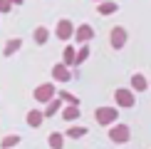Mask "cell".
Segmentation results:
<instances>
[{
  "instance_id": "obj_15",
  "label": "cell",
  "mask_w": 151,
  "mask_h": 149,
  "mask_svg": "<svg viewBox=\"0 0 151 149\" xmlns=\"http://www.w3.org/2000/svg\"><path fill=\"white\" fill-rule=\"evenodd\" d=\"M32 37H35V42H37V45H45V42L50 40V33H47V27H45V25H40V27H35Z\"/></svg>"
},
{
  "instance_id": "obj_22",
  "label": "cell",
  "mask_w": 151,
  "mask_h": 149,
  "mask_svg": "<svg viewBox=\"0 0 151 149\" xmlns=\"http://www.w3.org/2000/svg\"><path fill=\"white\" fill-rule=\"evenodd\" d=\"M10 10H12V5L8 0H0V12H10Z\"/></svg>"
},
{
  "instance_id": "obj_17",
  "label": "cell",
  "mask_w": 151,
  "mask_h": 149,
  "mask_svg": "<svg viewBox=\"0 0 151 149\" xmlns=\"http://www.w3.org/2000/svg\"><path fill=\"white\" fill-rule=\"evenodd\" d=\"M47 144L52 147V149H62V147H65V137H62L60 132H52V134L47 137Z\"/></svg>"
},
{
  "instance_id": "obj_5",
  "label": "cell",
  "mask_w": 151,
  "mask_h": 149,
  "mask_svg": "<svg viewBox=\"0 0 151 149\" xmlns=\"http://www.w3.org/2000/svg\"><path fill=\"white\" fill-rule=\"evenodd\" d=\"M35 99L37 102H50V99H55V85L52 82H45V85H37L35 87Z\"/></svg>"
},
{
  "instance_id": "obj_18",
  "label": "cell",
  "mask_w": 151,
  "mask_h": 149,
  "mask_svg": "<svg viewBox=\"0 0 151 149\" xmlns=\"http://www.w3.org/2000/svg\"><path fill=\"white\" fill-rule=\"evenodd\" d=\"M20 144V134H8L3 142H0V149H12Z\"/></svg>"
},
{
  "instance_id": "obj_10",
  "label": "cell",
  "mask_w": 151,
  "mask_h": 149,
  "mask_svg": "<svg viewBox=\"0 0 151 149\" xmlns=\"http://www.w3.org/2000/svg\"><path fill=\"white\" fill-rule=\"evenodd\" d=\"M116 10H119V5L111 3V0H102V3L97 5V12H99V15H114Z\"/></svg>"
},
{
  "instance_id": "obj_14",
  "label": "cell",
  "mask_w": 151,
  "mask_h": 149,
  "mask_svg": "<svg viewBox=\"0 0 151 149\" xmlns=\"http://www.w3.org/2000/svg\"><path fill=\"white\" fill-rule=\"evenodd\" d=\"M149 87V80L144 77V74H134L131 77V90H136V92H144Z\"/></svg>"
},
{
  "instance_id": "obj_1",
  "label": "cell",
  "mask_w": 151,
  "mask_h": 149,
  "mask_svg": "<svg viewBox=\"0 0 151 149\" xmlns=\"http://www.w3.org/2000/svg\"><path fill=\"white\" fill-rule=\"evenodd\" d=\"M116 117H119V109L114 107H99L97 112H94V119H97L99 124H116Z\"/></svg>"
},
{
  "instance_id": "obj_24",
  "label": "cell",
  "mask_w": 151,
  "mask_h": 149,
  "mask_svg": "<svg viewBox=\"0 0 151 149\" xmlns=\"http://www.w3.org/2000/svg\"><path fill=\"white\" fill-rule=\"evenodd\" d=\"M97 3H102V0H97Z\"/></svg>"
},
{
  "instance_id": "obj_13",
  "label": "cell",
  "mask_w": 151,
  "mask_h": 149,
  "mask_svg": "<svg viewBox=\"0 0 151 149\" xmlns=\"http://www.w3.org/2000/svg\"><path fill=\"white\" fill-rule=\"evenodd\" d=\"M74 57H77V47L67 45L65 50H62V62H65L67 67H72V65H74Z\"/></svg>"
},
{
  "instance_id": "obj_20",
  "label": "cell",
  "mask_w": 151,
  "mask_h": 149,
  "mask_svg": "<svg viewBox=\"0 0 151 149\" xmlns=\"http://www.w3.org/2000/svg\"><path fill=\"white\" fill-rule=\"evenodd\" d=\"M87 57H89V47L87 45H82V47H77V57H74V65H82Z\"/></svg>"
},
{
  "instance_id": "obj_9",
  "label": "cell",
  "mask_w": 151,
  "mask_h": 149,
  "mask_svg": "<svg viewBox=\"0 0 151 149\" xmlns=\"http://www.w3.org/2000/svg\"><path fill=\"white\" fill-rule=\"evenodd\" d=\"M25 122H27L30 127H40V124L45 122V114H42V109H30L27 117H25Z\"/></svg>"
},
{
  "instance_id": "obj_19",
  "label": "cell",
  "mask_w": 151,
  "mask_h": 149,
  "mask_svg": "<svg viewBox=\"0 0 151 149\" xmlns=\"http://www.w3.org/2000/svg\"><path fill=\"white\" fill-rule=\"evenodd\" d=\"M87 132H89L87 127H70L65 134L70 137V139H82V137H87Z\"/></svg>"
},
{
  "instance_id": "obj_16",
  "label": "cell",
  "mask_w": 151,
  "mask_h": 149,
  "mask_svg": "<svg viewBox=\"0 0 151 149\" xmlns=\"http://www.w3.org/2000/svg\"><path fill=\"white\" fill-rule=\"evenodd\" d=\"M79 114H82V109L77 107V104H70V107H65V109H62V117H65L67 122H74Z\"/></svg>"
},
{
  "instance_id": "obj_3",
  "label": "cell",
  "mask_w": 151,
  "mask_h": 149,
  "mask_svg": "<svg viewBox=\"0 0 151 149\" xmlns=\"http://www.w3.org/2000/svg\"><path fill=\"white\" fill-rule=\"evenodd\" d=\"M127 40H129V35H127V30H124V25H116V27H111L109 42H111V47H114V50H122L124 45H127Z\"/></svg>"
},
{
  "instance_id": "obj_11",
  "label": "cell",
  "mask_w": 151,
  "mask_h": 149,
  "mask_svg": "<svg viewBox=\"0 0 151 149\" xmlns=\"http://www.w3.org/2000/svg\"><path fill=\"white\" fill-rule=\"evenodd\" d=\"M20 47H22V40H20V37H12V40H8V42H5L3 55H5V57H10V55H15Z\"/></svg>"
},
{
  "instance_id": "obj_7",
  "label": "cell",
  "mask_w": 151,
  "mask_h": 149,
  "mask_svg": "<svg viewBox=\"0 0 151 149\" xmlns=\"http://www.w3.org/2000/svg\"><path fill=\"white\" fill-rule=\"evenodd\" d=\"M55 35L60 37V40H72L74 37V25L70 20H60L57 22V30H55Z\"/></svg>"
},
{
  "instance_id": "obj_6",
  "label": "cell",
  "mask_w": 151,
  "mask_h": 149,
  "mask_svg": "<svg viewBox=\"0 0 151 149\" xmlns=\"http://www.w3.org/2000/svg\"><path fill=\"white\" fill-rule=\"evenodd\" d=\"M94 37V30H92V25H79V27H74V40L79 42V45H87V42H89Z\"/></svg>"
},
{
  "instance_id": "obj_2",
  "label": "cell",
  "mask_w": 151,
  "mask_h": 149,
  "mask_svg": "<svg viewBox=\"0 0 151 149\" xmlns=\"http://www.w3.org/2000/svg\"><path fill=\"white\" fill-rule=\"evenodd\" d=\"M131 137V129L127 124H114V127L109 129V139L114 142V144H124V142H129Z\"/></svg>"
},
{
  "instance_id": "obj_21",
  "label": "cell",
  "mask_w": 151,
  "mask_h": 149,
  "mask_svg": "<svg viewBox=\"0 0 151 149\" xmlns=\"http://www.w3.org/2000/svg\"><path fill=\"white\" fill-rule=\"evenodd\" d=\"M57 97L62 99V102H67V104H79V99L74 97V95H70V92H65V90H62V92H60Z\"/></svg>"
},
{
  "instance_id": "obj_12",
  "label": "cell",
  "mask_w": 151,
  "mask_h": 149,
  "mask_svg": "<svg viewBox=\"0 0 151 149\" xmlns=\"http://www.w3.org/2000/svg\"><path fill=\"white\" fill-rule=\"evenodd\" d=\"M60 107H62V99L55 97V99H50V102H47V107L42 109V114H45V117H55L60 112Z\"/></svg>"
},
{
  "instance_id": "obj_4",
  "label": "cell",
  "mask_w": 151,
  "mask_h": 149,
  "mask_svg": "<svg viewBox=\"0 0 151 149\" xmlns=\"http://www.w3.org/2000/svg\"><path fill=\"white\" fill-rule=\"evenodd\" d=\"M114 99H116V104H119V107H124V109H131V107L136 104L134 92H131V90H124V87H119V90L114 92Z\"/></svg>"
},
{
  "instance_id": "obj_8",
  "label": "cell",
  "mask_w": 151,
  "mask_h": 149,
  "mask_svg": "<svg viewBox=\"0 0 151 149\" xmlns=\"http://www.w3.org/2000/svg\"><path fill=\"white\" fill-rule=\"evenodd\" d=\"M52 77H55V82H70L72 72H70V67H67L65 62H57V65L52 67Z\"/></svg>"
},
{
  "instance_id": "obj_23",
  "label": "cell",
  "mask_w": 151,
  "mask_h": 149,
  "mask_svg": "<svg viewBox=\"0 0 151 149\" xmlns=\"http://www.w3.org/2000/svg\"><path fill=\"white\" fill-rule=\"evenodd\" d=\"M10 5H22V0H8Z\"/></svg>"
}]
</instances>
